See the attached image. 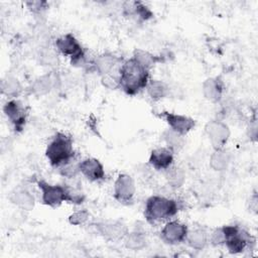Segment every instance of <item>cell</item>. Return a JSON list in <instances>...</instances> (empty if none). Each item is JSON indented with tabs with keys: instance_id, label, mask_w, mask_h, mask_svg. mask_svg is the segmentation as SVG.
<instances>
[{
	"instance_id": "6da1fadb",
	"label": "cell",
	"mask_w": 258,
	"mask_h": 258,
	"mask_svg": "<svg viewBox=\"0 0 258 258\" xmlns=\"http://www.w3.org/2000/svg\"><path fill=\"white\" fill-rule=\"evenodd\" d=\"M119 87L127 95H135L146 88L149 70L141 66L135 58L126 60L119 69Z\"/></svg>"
},
{
	"instance_id": "7a4b0ae2",
	"label": "cell",
	"mask_w": 258,
	"mask_h": 258,
	"mask_svg": "<svg viewBox=\"0 0 258 258\" xmlns=\"http://www.w3.org/2000/svg\"><path fill=\"white\" fill-rule=\"evenodd\" d=\"M73 140L64 133H56L48 143L45 155L49 163L54 167H61L74 158Z\"/></svg>"
},
{
	"instance_id": "3957f363",
	"label": "cell",
	"mask_w": 258,
	"mask_h": 258,
	"mask_svg": "<svg viewBox=\"0 0 258 258\" xmlns=\"http://www.w3.org/2000/svg\"><path fill=\"white\" fill-rule=\"evenodd\" d=\"M178 211L174 200L160 196L150 197L145 205V218L150 224H156L173 217Z\"/></svg>"
},
{
	"instance_id": "277c9868",
	"label": "cell",
	"mask_w": 258,
	"mask_h": 258,
	"mask_svg": "<svg viewBox=\"0 0 258 258\" xmlns=\"http://www.w3.org/2000/svg\"><path fill=\"white\" fill-rule=\"evenodd\" d=\"M37 183L41 190V199L44 205L55 208L64 201L69 202L68 186L49 184L44 180H38Z\"/></svg>"
},
{
	"instance_id": "5b68a950",
	"label": "cell",
	"mask_w": 258,
	"mask_h": 258,
	"mask_svg": "<svg viewBox=\"0 0 258 258\" xmlns=\"http://www.w3.org/2000/svg\"><path fill=\"white\" fill-rule=\"evenodd\" d=\"M222 229L225 237L224 243L230 253L237 254L246 248L250 240V236L247 232L237 226H224Z\"/></svg>"
},
{
	"instance_id": "8992f818",
	"label": "cell",
	"mask_w": 258,
	"mask_h": 258,
	"mask_svg": "<svg viewBox=\"0 0 258 258\" xmlns=\"http://www.w3.org/2000/svg\"><path fill=\"white\" fill-rule=\"evenodd\" d=\"M55 45H56V48L63 55L71 57L73 64H78L82 62V60L85 57V53L82 45L76 39V37L71 33H67L60 36L59 38H57L55 41Z\"/></svg>"
},
{
	"instance_id": "52a82bcc",
	"label": "cell",
	"mask_w": 258,
	"mask_h": 258,
	"mask_svg": "<svg viewBox=\"0 0 258 258\" xmlns=\"http://www.w3.org/2000/svg\"><path fill=\"white\" fill-rule=\"evenodd\" d=\"M206 133L215 149H222L230 136L228 126L221 121H211L206 126Z\"/></svg>"
},
{
	"instance_id": "ba28073f",
	"label": "cell",
	"mask_w": 258,
	"mask_h": 258,
	"mask_svg": "<svg viewBox=\"0 0 258 258\" xmlns=\"http://www.w3.org/2000/svg\"><path fill=\"white\" fill-rule=\"evenodd\" d=\"M187 228L184 224L177 221H171L166 223V225L161 230V238L164 242L175 245L183 242L187 236Z\"/></svg>"
},
{
	"instance_id": "9c48e42d",
	"label": "cell",
	"mask_w": 258,
	"mask_h": 258,
	"mask_svg": "<svg viewBox=\"0 0 258 258\" xmlns=\"http://www.w3.org/2000/svg\"><path fill=\"white\" fill-rule=\"evenodd\" d=\"M135 194V184L132 177L128 174H120L114 184V196L121 203L130 202Z\"/></svg>"
},
{
	"instance_id": "30bf717a",
	"label": "cell",
	"mask_w": 258,
	"mask_h": 258,
	"mask_svg": "<svg viewBox=\"0 0 258 258\" xmlns=\"http://www.w3.org/2000/svg\"><path fill=\"white\" fill-rule=\"evenodd\" d=\"M3 110L15 130L21 131L26 121V111L22 104L16 100H11L4 105Z\"/></svg>"
},
{
	"instance_id": "8fae6325",
	"label": "cell",
	"mask_w": 258,
	"mask_h": 258,
	"mask_svg": "<svg viewBox=\"0 0 258 258\" xmlns=\"http://www.w3.org/2000/svg\"><path fill=\"white\" fill-rule=\"evenodd\" d=\"M162 116L169 125L170 129L181 135H184L187 132H189L196 125V121L192 118H189L184 115L163 112Z\"/></svg>"
},
{
	"instance_id": "7c38bea8",
	"label": "cell",
	"mask_w": 258,
	"mask_h": 258,
	"mask_svg": "<svg viewBox=\"0 0 258 258\" xmlns=\"http://www.w3.org/2000/svg\"><path fill=\"white\" fill-rule=\"evenodd\" d=\"M80 172L91 181L105 178V170L102 163L96 158H86L79 163Z\"/></svg>"
},
{
	"instance_id": "4fadbf2b",
	"label": "cell",
	"mask_w": 258,
	"mask_h": 258,
	"mask_svg": "<svg viewBox=\"0 0 258 258\" xmlns=\"http://www.w3.org/2000/svg\"><path fill=\"white\" fill-rule=\"evenodd\" d=\"M173 162V153L169 148H156L151 151L149 163L157 170L167 169Z\"/></svg>"
},
{
	"instance_id": "5bb4252c",
	"label": "cell",
	"mask_w": 258,
	"mask_h": 258,
	"mask_svg": "<svg viewBox=\"0 0 258 258\" xmlns=\"http://www.w3.org/2000/svg\"><path fill=\"white\" fill-rule=\"evenodd\" d=\"M97 229L105 238L113 241L123 239L127 235L126 227L119 222L100 223L97 225Z\"/></svg>"
},
{
	"instance_id": "9a60e30c",
	"label": "cell",
	"mask_w": 258,
	"mask_h": 258,
	"mask_svg": "<svg viewBox=\"0 0 258 258\" xmlns=\"http://www.w3.org/2000/svg\"><path fill=\"white\" fill-rule=\"evenodd\" d=\"M120 58L111 53H104L96 57L94 61V67L96 71L103 77L112 74L115 67L119 64Z\"/></svg>"
},
{
	"instance_id": "2e32d148",
	"label": "cell",
	"mask_w": 258,
	"mask_h": 258,
	"mask_svg": "<svg viewBox=\"0 0 258 258\" xmlns=\"http://www.w3.org/2000/svg\"><path fill=\"white\" fill-rule=\"evenodd\" d=\"M223 87L218 79H208L203 84L204 96L212 102H218L222 97Z\"/></svg>"
},
{
	"instance_id": "e0dca14e",
	"label": "cell",
	"mask_w": 258,
	"mask_h": 258,
	"mask_svg": "<svg viewBox=\"0 0 258 258\" xmlns=\"http://www.w3.org/2000/svg\"><path fill=\"white\" fill-rule=\"evenodd\" d=\"M10 200L18 208L25 211H30L34 207V198L30 192L26 190H17L13 192L10 197Z\"/></svg>"
},
{
	"instance_id": "ac0fdd59",
	"label": "cell",
	"mask_w": 258,
	"mask_h": 258,
	"mask_svg": "<svg viewBox=\"0 0 258 258\" xmlns=\"http://www.w3.org/2000/svg\"><path fill=\"white\" fill-rule=\"evenodd\" d=\"M124 11L129 16H138L143 20H147L152 17V12L141 2L126 3Z\"/></svg>"
},
{
	"instance_id": "d6986e66",
	"label": "cell",
	"mask_w": 258,
	"mask_h": 258,
	"mask_svg": "<svg viewBox=\"0 0 258 258\" xmlns=\"http://www.w3.org/2000/svg\"><path fill=\"white\" fill-rule=\"evenodd\" d=\"M230 162V155L223 149H216L210 158V165L217 171L225 170Z\"/></svg>"
},
{
	"instance_id": "ffe728a7",
	"label": "cell",
	"mask_w": 258,
	"mask_h": 258,
	"mask_svg": "<svg viewBox=\"0 0 258 258\" xmlns=\"http://www.w3.org/2000/svg\"><path fill=\"white\" fill-rule=\"evenodd\" d=\"M165 176H166L168 184L173 188L180 187L183 184L184 179H185V174H184L183 170L176 166L168 167L166 169Z\"/></svg>"
},
{
	"instance_id": "44dd1931",
	"label": "cell",
	"mask_w": 258,
	"mask_h": 258,
	"mask_svg": "<svg viewBox=\"0 0 258 258\" xmlns=\"http://www.w3.org/2000/svg\"><path fill=\"white\" fill-rule=\"evenodd\" d=\"M125 247L127 249L137 251L141 250L146 245V238L142 233L139 232H133L125 236Z\"/></svg>"
},
{
	"instance_id": "7402d4cb",
	"label": "cell",
	"mask_w": 258,
	"mask_h": 258,
	"mask_svg": "<svg viewBox=\"0 0 258 258\" xmlns=\"http://www.w3.org/2000/svg\"><path fill=\"white\" fill-rule=\"evenodd\" d=\"M188 245L196 250H202L207 244V234L202 229H197L190 233H187L186 239Z\"/></svg>"
},
{
	"instance_id": "603a6c76",
	"label": "cell",
	"mask_w": 258,
	"mask_h": 258,
	"mask_svg": "<svg viewBox=\"0 0 258 258\" xmlns=\"http://www.w3.org/2000/svg\"><path fill=\"white\" fill-rule=\"evenodd\" d=\"M52 80L48 75L42 76L38 79H36L32 86H31V91L33 94L37 95V96H41V95H45L47 94L51 88H52Z\"/></svg>"
},
{
	"instance_id": "cb8c5ba5",
	"label": "cell",
	"mask_w": 258,
	"mask_h": 258,
	"mask_svg": "<svg viewBox=\"0 0 258 258\" xmlns=\"http://www.w3.org/2000/svg\"><path fill=\"white\" fill-rule=\"evenodd\" d=\"M162 137H163V140L165 141V143L167 144L168 148L171 149L172 151L180 149L184 142L182 135L171 130V129L164 131L162 134Z\"/></svg>"
},
{
	"instance_id": "d4e9b609",
	"label": "cell",
	"mask_w": 258,
	"mask_h": 258,
	"mask_svg": "<svg viewBox=\"0 0 258 258\" xmlns=\"http://www.w3.org/2000/svg\"><path fill=\"white\" fill-rule=\"evenodd\" d=\"M146 88H147L148 95L153 100H159L165 97L167 94V87L161 81H156V80L150 81L148 82Z\"/></svg>"
},
{
	"instance_id": "484cf974",
	"label": "cell",
	"mask_w": 258,
	"mask_h": 258,
	"mask_svg": "<svg viewBox=\"0 0 258 258\" xmlns=\"http://www.w3.org/2000/svg\"><path fill=\"white\" fill-rule=\"evenodd\" d=\"M133 58H135L141 66H143L147 70H150V68H152L158 61L157 56L142 49H136L134 51Z\"/></svg>"
},
{
	"instance_id": "4316f807",
	"label": "cell",
	"mask_w": 258,
	"mask_h": 258,
	"mask_svg": "<svg viewBox=\"0 0 258 258\" xmlns=\"http://www.w3.org/2000/svg\"><path fill=\"white\" fill-rule=\"evenodd\" d=\"M21 91V86L15 78L8 77L2 82V93L8 97H16Z\"/></svg>"
},
{
	"instance_id": "83f0119b",
	"label": "cell",
	"mask_w": 258,
	"mask_h": 258,
	"mask_svg": "<svg viewBox=\"0 0 258 258\" xmlns=\"http://www.w3.org/2000/svg\"><path fill=\"white\" fill-rule=\"evenodd\" d=\"M89 213L86 211V210H82V211H78V212H75L74 214H72L70 217H69V222L72 224V225H83L88 219H89Z\"/></svg>"
},
{
	"instance_id": "f1b7e54d",
	"label": "cell",
	"mask_w": 258,
	"mask_h": 258,
	"mask_svg": "<svg viewBox=\"0 0 258 258\" xmlns=\"http://www.w3.org/2000/svg\"><path fill=\"white\" fill-rule=\"evenodd\" d=\"M79 171V164H73L72 161L60 167V174L69 178L75 177Z\"/></svg>"
},
{
	"instance_id": "f546056e",
	"label": "cell",
	"mask_w": 258,
	"mask_h": 258,
	"mask_svg": "<svg viewBox=\"0 0 258 258\" xmlns=\"http://www.w3.org/2000/svg\"><path fill=\"white\" fill-rule=\"evenodd\" d=\"M102 82H103V85L108 89H117L119 87V77L117 78L112 74L103 76Z\"/></svg>"
},
{
	"instance_id": "4dcf8cb0",
	"label": "cell",
	"mask_w": 258,
	"mask_h": 258,
	"mask_svg": "<svg viewBox=\"0 0 258 258\" xmlns=\"http://www.w3.org/2000/svg\"><path fill=\"white\" fill-rule=\"evenodd\" d=\"M26 5L28 9L34 13L41 12L43 9L46 8L45 7L46 2H43V1H30V2H26Z\"/></svg>"
},
{
	"instance_id": "1f68e13d",
	"label": "cell",
	"mask_w": 258,
	"mask_h": 258,
	"mask_svg": "<svg viewBox=\"0 0 258 258\" xmlns=\"http://www.w3.org/2000/svg\"><path fill=\"white\" fill-rule=\"evenodd\" d=\"M212 243L214 245H220V244H223L224 241H225V237H224V232H223V229L222 228H219V229H216L213 234H212Z\"/></svg>"
}]
</instances>
